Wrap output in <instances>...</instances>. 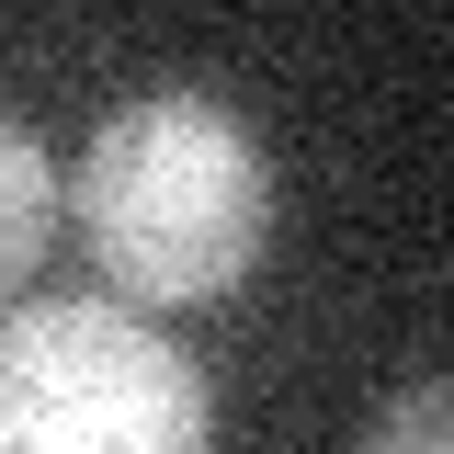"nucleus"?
<instances>
[{"label":"nucleus","mask_w":454,"mask_h":454,"mask_svg":"<svg viewBox=\"0 0 454 454\" xmlns=\"http://www.w3.org/2000/svg\"><path fill=\"white\" fill-rule=\"evenodd\" d=\"M80 239L125 307L239 295L273 239V160L216 91H137L68 170Z\"/></svg>","instance_id":"nucleus-1"},{"label":"nucleus","mask_w":454,"mask_h":454,"mask_svg":"<svg viewBox=\"0 0 454 454\" xmlns=\"http://www.w3.org/2000/svg\"><path fill=\"white\" fill-rule=\"evenodd\" d=\"M216 397L125 295H46L0 318V454H205Z\"/></svg>","instance_id":"nucleus-2"},{"label":"nucleus","mask_w":454,"mask_h":454,"mask_svg":"<svg viewBox=\"0 0 454 454\" xmlns=\"http://www.w3.org/2000/svg\"><path fill=\"white\" fill-rule=\"evenodd\" d=\"M46 227H57V160L0 114V295H23V273L46 262Z\"/></svg>","instance_id":"nucleus-3"},{"label":"nucleus","mask_w":454,"mask_h":454,"mask_svg":"<svg viewBox=\"0 0 454 454\" xmlns=\"http://www.w3.org/2000/svg\"><path fill=\"white\" fill-rule=\"evenodd\" d=\"M352 454H454V375H420V387H397L375 420H364V443Z\"/></svg>","instance_id":"nucleus-4"}]
</instances>
